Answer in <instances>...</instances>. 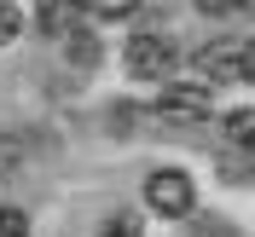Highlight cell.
Segmentation results:
<instances>
[{
    "label": "cell",
    "mask_w": 255,
    "mask_h": 237,
    "mask_svg": "<svg viewBox=\"0 0 255 237\" xmlns=\"http://www.w3.org/2000/svg\"><path fill=\"white\" fill-rule=\"evenodd\" d=\"M191 237H232V226L209 214V220H197V226H191Z\"/></svg>",
    "instance_id": "obj_14"
},
{
    "label": "cell",
    "mask_w": 255,
    "mask_h": 237,
    "mask_svg": "<svg viewBox=\"0 0 255 237\" xmlns=\"http://www.w3.org/2000/svg\"><path fill=\"white\" fill-rule=\"evenodd\" d=\"M203 17H238V12H250L255 0H191Z\"/></svg>",
    "instance_id": "obj_9"
},
{
    "label": "cell",
    "mask_w": 255,
    "mask_h": 237,
    "mask_svg": "<svg viewBox=\"0 0 255 237\" xmlns=\"http://www.w3.org/2000/svg\"><path fill=\"white\" fill-rule=\"evenodd\" d=\"M133 6H139V0H81V12H87V17H128Z\"/></svg>",
    "instance_id": "obj_10"
},
{
    "label": "cell",
    "mask_w": 255,
    "mask_h": 237,
    "mask_svg": "<svg viewBox=\"0 0 255 237\" xmlns=\"http://www.w3.org/2000/svg\"><path fill=\"white\" fill-rule=\"evenodd\" d=\"M17 29H23L17 6H12V0H0V47H6V41H17Z\"/></svg>",
    "instance_id": "obj_12"
},
{
    "label": "cell",
    "mask_w": 255,
    "mask_h": 237,
    "mask_svg": "<svg viewBox=\"0 0 255 237\" xmlns=\"http://www.w3.org/2000/svg\"><path fill=\"white\" fill-rule=\"evenodd\" d=\"M209 110H215V87H203V81H174L157 98L162 122H209Z\"/></svg>",
    "instance_id": "obj_4"
},
{
    "label": "cell",
    "mask_w": 255,
    "mask_h": 237,
    "mask_svg": "<svg viewBox=\"0 0 255 237\" xmlns=\"http://www.w3.org/2000/svg\"><path fill=\"white\" fill-rule=\"evenodd\" d=\"M64 58L76 64V70H93V64H99V41H93L87 29H81V35H70V41H64Z\"/></svg>",
    "instance_id": "obj_7"
},
{
    "label": "cell",
    "mask_w": 255,
    "mask_h": 237,
    "mask_svg": "<svg viewBox=\"0 0 255 237\" xmlns=\"http://www.w3.org/2000/svg\"><path fill=\"white\" fill-rule=\"evenodd\" d=\"M221 133H226V145H232V151H255V110H232Z\"/></svg>",
    "instance_id": "obj_6"
},
{
    "label": "cell",
    "mask_w": 255,
    "mask_h": 237,
    "mask_svg": "<svg viewBox=\"0 0 255 237\" xmlns=\"http://www.w3.org/2000/svg\"><path fill=\"white\" fill-rule=\"evenodd\" d=\"M99 237H145V220H139V214H128V208H116L111 220L99 226Z\"/></svg>",
    "instance_id": "obj_8"
},
{
    "label": "cell",
    "mask_w": 255,
    "mask_h": 237,
    "mask_svg": "<svg viewBox=\"0 0 255 237\" xmlns=\"http://www.w3.org/2000/svg\"><path fill=\"white\" fill-rule=\"evenodd\" d=\"M174 41H168V29H133L128 35V47H122V64H128V76L133 81H162L168 70H174Z\"/></svg>",
    "instance_id": "obj_1"
},
{
    "label": "cell",
    "mask_w": 255,
    "mask_h": 237,
    "mask_svg": "<svg viewBox=\"0 0 255 237\" xmlns=\"http://www.w3.org/2000/svg\"><path fill=\"white\" fill-rule=\"evenodd\" d=\"M191 203H197L191 174H180V168H157V174H145V208H151V214L180 220V214H191Z\"/></svg>",
    "instance_id": "obj_2"
},
{
    "label": "cell",
    "mask_w": 255,
    "mask_h": 237,
    "mask_svg": "<svg viewBox=\"0 0 255 237\" xmlns=\"http://www.w3.org/2000/svg\"><path fill=\"white\" fill-rule=\"evenodd\" d=\"M17 168H23V145H12V139H0V179H12Z\"/></svg>",
    "instance_id": "obj_13"
},
{
    "label": "cell",
    "mask_w": 255,
    "mask_h": 237,
    "mask_svg": "<svg viewBox=\"0 0 255 237\" xmlns=\"http://www.w3.org/2000/svg\"><path fill=\"white\" fill-rule=\"evenodd\" d=\"M238 81H255V41L244 47V76H238Z\"/></svg>",
    "instance_id": "obj_15"
},
{
    "label": "cell",
    "mask_w": 255,
    "mask_h": 237,
    "mask_svg": "<svg viewBox=\"0 0 255 237\" xmlns=\"http://www.w3.org/2000/svg\"><path fill=\"white\" fill-rule=\"evenodd\" d=\"M81 0H35V23L47 35H58V41H70V35H81Z\"/></svg>",
    "instance_id": "obj_5"
},
{
    "label": "cell",
    "mask_w": 255,
    "mask_h": 237,
    "mask_svg": "<svg viewBox=\"0 0 255 237\" xmlns=\"http://www.w3.org/2000/svg\"><path fill=\"white\" fill-rule=\"evenodd\" d=\"M191 81H203V87H221V81H238L244 76V47L238 41H209L186 58Z\"/></svg>",
    "instance_id": "obj_3"
},
{
    "label": "cell",
    "mask_w": 255,
    "mask_h": 237,
    "mask_svg": "<svg viewBox=\"0 0 255 237\" xmlns=\"http://www.w3.org/2000/svg\"><path fill=\"white\" fill-rule=\"evenodd\" d=\"M0 237H29V214L23 208H0Z\"/></svg>",
    "instance_id": "obj_11"
}]
</instances>
